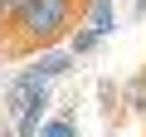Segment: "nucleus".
<instances>
[{
  "label": "nucleus",
  "instance_id": "nucleus-1",
  "mask_svg": "<svg viewBox=\"0 0 146 137\" xmlns=\"http://www.w3.org/2000/svg\"><path fill=\"white\" fill-rule=\"evenodd\" d=\"M83 10L88 0H29L10 25H0V59H25V54L58 44L83 20Z\"/></svg>",
  "mask_w": 146,
  "mask_h": 137
},
{
  "label": "nucleus",
  "instance_id": "nucleus-2",
  "mask_svg": "<svg viewBox=\"0 0 146 137\" xmlns=\"http://www.w3.org/2000/svg\"><path fill=\"white\" fill-rule=\"evenodd\" d=\"M127 108H136V113L146 118V68H141V74L127 83Z\"/></svg>",
  "mask_w": 146,
  "mask_h": 137
},
{
  "label": "nucleus",
  "instance_id": "nucleus-3",
  "mask_svg": "<svg viewBox=\"0 0 146 137\" xmlns=\"http://www.w3.org/2000/svg\"><path fill=\"white\" fill-rule=\"evenodd\" d=\"M25 5H29V0H0V25H10V20H15Z\"/></svg>",
  "mask_w": 146,
  "mask_h": 137
}]
</instances>
